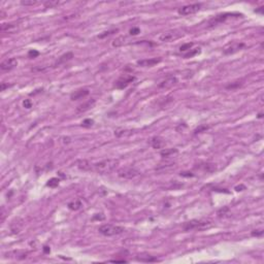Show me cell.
<instances>
[{
    "instance_id": "cell-1",
    "label": "cell",
    "mask_w": 264,
    "mask_h": 264,
    "mask_svg": "<svg viewBox=\"0 0 264 264\" xmlns=\"http://www.w3.org/2000/svg\"><path fill=\"white\" fill-rule=\"evenodd\" d=\"M118 165H119V161L116 159H105L92 164V170L100 174H107L113 172Z\"/></svg>"
},
{
    "instance_id": "cell-2",
    "label": "cell",
    "mask_w": 264,
    "mask_h": 264,
    "mask_svg": "<svg viewBox=\"0 0 264 264\" xmlns=\"http://www.w3.org/2000/svg\"><path fill=\"white\" fill-rule=\"evenodd\" d=\"M212 226V222L210 220H191V221L186 222L183 225L184 231L188 232V231H193V230H204L208 229Z\"/></svg>"
},
{
    "instance_id": "cell-3",
    "label": "cell",
    "mask_w": 264,
    "mask_h": 264,
    "mask_svg": "<svg viewBox=\"0 0 264 264\" xmlns=\"http://www.w3.org/2000/svg\"><path fill=\"white\" fill-rule=\"evenodd\" d=\"M98 231L104 236H115V235H119L121 233H123L125 231V229L123 227H121V226L104 224V225L100 226L98 228Z\"/></svg>"
},
{
    "instance_id": "cell-4",
    "label": "cell",
    "mask_w": 264,
    "mask_h": 264,
    "mask_svg": "<svg viewBox=\"0 0 264 264\" xmlns=\"http://www.w3.org/2000/svg\"><path fill=\"white\" fill-rule=\"evenodd\" d=\"M118 176L122 178H126V180H133L140 176V171H138L133 167H123L118 170Z\"/></svg>"
},
{
    "instance_id": "cell-5",
    "label": "cell",
    "mask_w": 264,
    "mask_h": 264,
    "mask_svg": "<svg viewBox=\"0 0 264 264\" xmlns=\"http://www.w3.org/2000/svg\"><path fill=\"white\" fill-rule=\"evenodd\" d=\"M200 8H201V3L188 4L178 9V14L182 15V16H189V15H193L195 13H197V11H199Z\"/></svg>"
},
{
    "instance_id": "cell-6",
    "label": "cell",
    "mask_w": 264,
    "mask_h": 264,
    "mask_svg": "<svg viewBox=\"0 0 264 264\" xmlns=\"http://www.w3.org/2000/svg\"><path fill=\"white\" fill-rule=\"evenodd\" d=\"M184 34L181 31H178V30H174V31H169V32H165V33L161 34L160 35V40L164 41V42H169V41H173L176 39L181 38Z\"/></svg>"
},
{
    "instance_id": "cell-7",
    "label": "cell",
    "mask_w": 264,
    "mask_h": 264,
    "mask_svg": "<svg viewBox=\"0 0 264 264\" xmlns=\"http://www.w3.org/2000/svg\"><path fill=\"white\" fill-rule=\"evenodd\" d=\"M244 47H246V45H244V42H236V41H234V42L229 43L226 47H224L223 53L225 55L234 54V53L238 52V51H240L242 49H244Z\"/></svg>"
},
{
    "instance_id": "cell-8",
    "label": "cell",
    "mask_w": 264,
    "mask_h": 264,
    "mask_svg": "<svg viewBox=\"0 0 264 264\" xmlns=\"http://www.w3.org/2000/svg\"><path fill=\"white\" fill-rule=\"evenodd\" d=\"M135 79L133 75H123L117 81H116V88L118 89H125Z\"/></svg>"
},
{
    "instance_id": "cell-9",
    "label": "cell",
    "mask_w": 264,
    "mask_h": 264,
    "mask_svg": "<svg viewBox=\"0 0 264 264\" xmlns=\"http://www.w3.org/2000/svg\"><path fill=\"white\" fill-rule=\"evenodd\" d=\"M232 16H239V15H235V14H222L219 15V16H216L215 18H212V20L210 21L208 23V26L210 27H214V26L218 25V24H221V23L225 22L229 17H232Z\"/></svg>"
},
{
    "instance_id": "cell-10",
    "label": "cell",
    "mask_w": 264,
    "mask_h": 264,
    "mask_svg": "<svg viewBox=\"0 0 264 264\" xmlns=\"http://www.w3.org/2000/svg\"><path fill=\"white\" fill-rule=\"evenodd\" d=\"M17 65H18V61H17V59L9 58V59L4 60L2 63L0 64V69L2 70V71H8V70L14 69Z\"/></svg>"
},
{
    "instance_id": "cell-11",
    "label": "cell",
    "mask_w": 264,
    "mask_h": 264,
    "mask_svg": "<svg viewBox=\"0 0 264 264\" xmlns=\"http://www.w3.org/2000/svg\"><path fill=\"white\" fill-rule=\"evenodd\" d=\"M161 58H151V59H142V60H138L137 65L140 67H152V66L157 65L158 63H160Z\"/></svg>"
},
{
    "instance_id": "cell-12",
    "label": "cell",
    "mask_w": 264,
    "mask_h": 264,
    "mask_svg": "<svg viewBox=\"0 0 264 264\" xmlns=\"http://www.w3.org/2000/svg\"><path fill=\"white\" fill-rule=\"evenodd\" d=\"M178 81V79H176V77H168L167 79H165L164 81H162L158 85V87L160 89H168L173 87L174 85H176Z\"/></svg>"
},
{
    "instance_id": "cell-13",
    "label": "cell",
    "mask_w": 264,
    "mask_h": 264,
    "mask_svg": "<svg viewBox=\"0 0 264 264\" xmlns=\"http://www.w3.org/2000/svg\"><path fill=\"white\" fill-rule=\"evenodd\" d=\"M89 90L86 88H83V89H79V90L75 91L72 94L70 95V99L71 100H79L81 99V98L86 97L87 95H89Z\"/></svg>"
},
{
    "instance_id": "cell-14",
    "label": "cell",
    "mask_w": 264,
    "mask_h": 264,
    "mask_svg": "<svg viewBox=\"0 0 264 264\" xmlns=\"http://www.w3.org/2000/svg\"><path fill=\"white\" fill-rule=\"evenodd\" d=\"M94 103H95V99L88 100L87 102H85V103H83V104H81V105L77 106V113H84V111H89V109H90L91 107L94 105Z\"/></svg>"
},
{
    "instance_id": "cell-15",
    "label": "cell",
    "mask_w": 264,
    "mask_h": 264,
    "mask_svg": "<svg viewBox=\"0 0 264 264\" xmlns=\"http://www.w3.org/2000/svg\"><path fill=\"white\" fill-rule=\"evenodd\" d=\"M73 58V53L69 52V53H66V54L62 55L60 58H58V60L56 61V63H55L54 66H57V65H60V64H63L65 63V62L69 61V60H71V59Z\"/></svg>"
},
{
    "instance_id": "cell-16",
    "label": "cell",
    "mask_w": 264,
    "mask_h": 264,
    "mask_svg": "<svg viewBox=\"0 0 264 264\" xmlns=\"http://www.w3.org/2000/svg\"><path fill=\"white\" fill-rule=\"evenodd\" d=\"M77 166L79 167L81 170H92V164L87 160H79L77 162Z\"/></svg>"
},
{
    "instance_id": "cell-17",
    "label": "cell",
    "mask_w": 264,
    "mask_h": 264,
    "mask_svg": "<svg viewBox=\"0 0 264 264\" xmlns=\"http://www.w3.org/2000/svg\"><path fill=\"white\" fill-rule=\"evenodd\" d=\"M1 31L2 32H7V33H14L15 31L18 30V26L15 24H2L1 25Z\"/></svg>"
},
{
    "instance_id": "cell-18",
    "label": "cell",
    "mask_w": 264,
    "mask_h": 264,
    "mask_svg": "<svg viewBox=\"0 0 264 264\" xmlns=\"http://www.w3.org/2000/svg\"><path fill=\"white\" fill-rule=\"evenodd\" d=\"M150 143H151V146L154 148V149H161L162 146L164 145V141H163L162 138L159 137V136H155V137H153L151 139Z\"/></svg>"
},
{
    "instance_id": "cell-19",
    "label": "cell",
    "mask_w": 264,
    "mask_h": 264,
    "mask_svg": "<svg viewBox=\"0 0 264 264\" xmlns=\"http://www.w3.org/2000/svg\"><path fill=\"white\" fill-rule=\"evenodd\" d=\"M83 206V203L79 200H75L68 203V208L71 210H79Z\"/></svg>"
},
{
    "instance_id": "cell-20",
    "label": "cell",
    "mask_w": 264,
    "mask_h": 264,
    "mask_svg": "<svg viewBox=\"0 0 264 264\" xmlns=\"http://www.w3.org/2000/svg\"><path fill=\"white\" fill-rule=\"evenodd\" d=\"M176 153H178V150L176 149H165L160 152V155L162 156L163 158H167V157H170V156H172L173 154Z\"/></svg>"
},
{
    "instance_id": "cell-21",
    "label": "cell",
    "mask_w": 264,
    "mask_h": 264,
    "mask_svg": "<svg viewBox=\"0 0 264 264\" xmlns=\"http://www.w3.org/2000/svg\"><path fill=\"white\" fill-rule=\"evenodd\" d=\"M60 4V1H57V0H49V1H45L43 3L45 8H54V7L58 6Z\"/></svg>"
},
{
    "instance_id": "cell-22",
    "label": "cell",
    "mask_w": 264,
    "mask_h": 264,
    "mask_svg": "<svg viewBox=\"0 0 264 264\" xmlns=\"http://www.w3.org/2000/svg\"><path fill=\"white\" fill-rule=\"evenodd\" d=\"M125 37L121 36V37H118V38H116L115 40L113 41V47H121V45H124L125 42Z\"/></svg>"
},
{
    "instance_id": "cell-23",
    "label": "cell",
    "mask_w": 264,
    "mask_h": 264,
    "mask_svg": "<svg viewBox=\"0 0 264 264\" xmlns=\"http://www.w3.org/2000/svg\"><path fill=\"white\" fill-rule=\"evenodd\" d=\"M58 185H59V178H51L50 181L47 183V186L50 188H56Z\"/></svg>"
},
{
    "instance_id": "cell-24",
    "label": "cell",
    "mask_w": 264,
    "mask_h": 264,
    "mask_svg": "<svg viewBox=\"0 0 264 264\" xmlns=\"http://www.w3.org/2000/svg\"><path fill=\"white\" fill-rule=\"evenodd\" d=\"M200 53V49H195V50H192L191 52H188L187 54H185V58H192V57H194L195 55H197V54H199Z\"/></svg>"
},
{
    "instance_id": "cell-25",
    "label": "cell",
    "mask_w": 264,
    "mask_h": 264,
    "mask_svg": "<svg viewBox=\"0 0 264 264\" xmlns=\"http://www.w3.org/2000/svg\"><path fill=\"white\" fill-rule=\"evenodd\" d=\"M242 85V81H235V83H231L230 85L226 86V89H228V90H233V89H236V88H238V87H240Z\"/></svg>"
},
{
    "instance_id": "cell-26",
    "label": "cell",
    "mask_w": 264,
    "mask_h": 264,
    "mask_svg": "<svg viewBox=\"0 0 264 264\" xmlns=\"http://www.w3.org/2000/svg\"><path fill=\"white\" fill-rule=\"evenodd\" d=\"M192 45H193V43H192V42L185 43V45H181V47H180V51H181V52H185V51H189L190 49H191V47H192Z\"/></svg>"
},
{
    "instance_id": "cell-27",
    "label": "cell",
    "mask_w": 264,
    "mask_h": 264,
    "mask_svg": "<svg viewBox=\"0 0 264 264\" xmlns=\"http://www.w3.org/2000/svg\"><path fill=\"white\" fill-rule=\"evenodd\" d=\"M210 128L208 126H206V125H201V126H199L198 128H196L195 129V133H200V132H203V131H205V130H208V129Z\"/></svg>"
},
{
    "instance_id": "cell-28",
    "label": "cell",
    "mask_w": 264,
    "mask_h": 264,
    "mask_svg": "<svg viewBox=\"0 0 264 264\" xmlns=\"http://www.w3.org/2000/svg\"><path fill=\"white\" fill-rule=\"evenodd\" d=\"M129 33H130V35H137L140 33V29L138 27H132L129 30Z\"/></svg>"
},
{
    "instance_id": "cell-29",
    "label": "cell",
    "mask_w": 264,
    "mask_h": 264,
    "mask_svg": "<svg viewBox=\"0 0 264 264\" xmlns=\"http://www.w3.org/2000/svg\"><path fill=\"white\" fill-rule=\"evenodd\" d=\"M39 55V52H37L36 50H30L29 52H28V57L29 58H35V57H37Z\"/></svg>"
},
{
    "instance_id": "cell-30",
    "label": "cell",
    "mask_w": 264,
    "mask_h": 264,
    "mask_svg": "<svg viewBox=\"0 0 264 264\" xmlns=\"http://www.w3.org/2000/svg\"><path fill=\"white\" fill-rule=\"evenodd\" d=\"M93 123H94V121H93V120L87 119V120H85L83 123H81V125H83L84 127H91L93 125Z\"/></svg>"
},
{
    "instance_id": "cell-31",
    "label": "cell",
    "mask_w": 264,
    "mask_h": 264,
    "mask_svg": "<svg viewBox=\"0 0 264 264\" xmlns=\"http://www.w3.org/2000/svg\"><path fill=\"white\" fill-rule=\"evenodd\" d=\"M36 3H37V1H33V0H31V1H27V0H25V1H21V4L25 5V6L34 5V4H36Z\"/></svg>"
},
{
    "instance_id": "cell-32",
    "label": "cell",
    "mask_w": 264,
    "mask_h": 264,
    "mask_svg": "<svg viewBox=\"0 0 264 264\" xmlns=\"http://www.w3.org/2000/svg\"><path fill=\"white\" fill-rule=\"evenodd\" d=\"M115 32H118V29H116V30H111V31H107V32H104L103 34H100L99 36V38H103V37H105V36H109V35H111V34H113V33H115Z\"/></svg>"
},
{
    "instance_id": "cell-33",
    "label": "cell",
    "mask_w": 264,
    "mask_h": 264,
    "mask_svg": "<svg viewBox=\"0 0 264 264\" xmlns=\"http://www.w3.org/2000/svg\"><path fill=\"white\" fill-rule=\"evenodd\" d=\"M252 235H253V236H262V235H263V230H262V229L253 230L252 231Z\"/></svg>"
},
{
    "instance_id": "cell-34",
    "label": "cell",
    "mask_w": 264,
    "mask_h": 264,
    "mask_svg": "<svg viewBox=\"0 0 264 264\" xmlns=\"http://www.w3.org/2000/svg\"><path fill=\"white\" fill-rule=\"evenodd\" d=\"M23 105H24V107H26V109H31V107H32V102H31V100L26 99L25 101L23 102Z\"/></svg>"
},
{
    "instance_id": "cell-35",
    "label": "cell",
    "mask_w": 264,
    "mask_h": 264,
    "mask_svg": "<svg viewBox=\"0 0 264 264\" xmlns=\"http://www.w3.org/2000/svg\"><path fill=\"white\" fill-rule=\"evenodd\" d=\"M227 212H229V208H222L221 210H219V212H218V215H219L220 217H222V216H223V215H225Z\"/></svg>"
},
{
    "instance_id": "cell-36",
    "label": "cell",
    "mask_w": 264,
    "mask_h": 264,
    "mask_svg": "<svg viewBox=\"0 0 264 264\" xmlns=\"http://www.w3.org/2000/svg\"><path fill=\"white\" fill-rule=\"evenodd\" d=\"M45 69V67H40V66H38V67L32 68V71H34V72H40V71H43Z\"/></svg>"
},
{
    "instance_id": "cell-37",
    "label": "cell",
    "mask_w": 264,
    "mask_h": 264,
    "mask_svg": "<svg viewBox=\"0 0 264 264\" xmlns=\"http://www.w3.org/2000/svg\"><path fill=\"white\" fill-rule=\"evenodd\" d=\"M8 87H9L8 85H6L5 83H2V84H1V90H2V91H4L5 89L8 88Z\"/></svg>"
},
{
    "instance_id": "cell-38",
    "label": "cell",
    "mask_w": 264,
    "mask_h": 264,
    "mask_svg": "<svg viewBox=\"0 0 264 264\" xmlns=\"http://www.w3.org/2000/svg\"><path fill=\"white\" fill-rule=\"evenodd\" d=\"M101 215V214H100ZM94 216V220H103L104 219V216Z\"/></svg>"
},
{
    "instance_id": "cell-39",
    "label": "cell",
    "mask_w": 264,
    "mask_h": 264,
    "mask_svg": "<svg viewBox=\"0 0 264 264\" xmlns=\"http://www.w3.org/2000/svg\"><path fill=\"white\" fill-rule=\"evenodd\" d=\"M43 252H45V253H50L51 252L50 248H49V247H45V248H43Z\"/></svg>"
},
{
    "instance_id": "cell-40",
    "label": "cell",
    "mask_w": 264,
    "mask_h": 264,
    "mask_svg": "<svg viewBox=\"0 0 264 264\" xmlns=\"http://www.w3.org/2000/svg\"><path fill=\"white\" fill-rule=\"evenodd\" d=\"M113 262H122V263H124V262H127L126 260L122 259V260H119V259H115V260H111Z\"/></svg>"
},
{
    "instance_id": "cell-41",
    "label": "cell",
    "mask_w": 264,
    "mask_h": 264,
    "mask_svg": "<svg viewBox=\"0 0 264 264\" xmlns=\"http://www.w3.org/2000/svg\"><path fill=\"white\" fill-rule=\"evenodd\" d=\"M244 188H246L244 186H238V187L235 188V190H236V191H239V189H244Z\"/></svg>"
}]
</instances>
